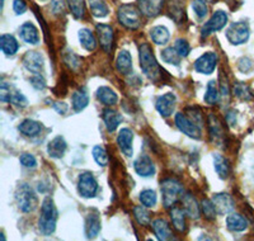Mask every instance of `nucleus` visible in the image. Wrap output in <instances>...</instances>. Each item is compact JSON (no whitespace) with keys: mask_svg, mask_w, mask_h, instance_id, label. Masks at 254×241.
Segmentation results:
<instances>
[{"mask_svg":"<svg viewBox=\"0 0 254 241\" xmlns=\"http://www.w3.org/2000/svg\"><path fill=\"white\" fill-rule=\"evenodd\" d=\"M10 97H12L10 86L6 85V83H1V86H0V101L3 103H8V102H10Z\"/></svg>","mask_w":254,"mask_h":241,"instance_id":"nucleus-51","label":"nucleus"},{"mask_svg":"<svg viewBox=\"0 0 254 241\" xmlns=\"http://www.w3.org/2000/svg\"><path fill=\"white\" fill-rule=\"evenodd\" d=\"M132 141L133 133L130 128H122L117 136V144H119L120 150L124 152L126 156H132Z\"/></svg>","mask_w":254,"mask_h":241,"instance_id":"nucleus-20","label":"nucleus"},{"mask_svg":"<svg viewBox=\"0 0 254 241\" xmlns=\"http://www.w3.org/2000/svg\"><path fill=\"white\" fill-rule=\"evenodd\" d=\"M146 208L147 207L142 206V204L133 207V216H135L136 221L139 222V225H141V226H149L151 224L150 212Z\"/></svg>","mask_w":254,"mask_h":241,"instance_id":"nucleus-36","label":"nucleus"},{"mask_svg":"<svg viewBox=\"0 0 254 241\" xmlns=\"http://www.w3.org/2000/svg\"><path fill=\"white\" fill-rule=\"evenodd\" d=\"M79 41H80V45L87 50V51H94L95 47H97V40H95L94 35L92 32L87 28H83L79 31Z\"/></svg>","mask_w":254,"mask_h":241,"instance_id":"nucleus-34","label":"nucleus"},{"mask_svg":"<svg viewBox=\"0 0 254 241\" xmlns=\"http://www.w3.org/2000/svg\"><path fill=\"white\" fill-rule=\"evenodd\" d=\"M174 122H176V126L178 127L179 131L188 137L198 140L202 136V128L198 124L194 123L186 113H177L176 117H174Z\"/></svg>","mask_w":254,"mask_h":241,"instance_id":"nucleus-7","label":"nucleus"},{"mask_svg":"<svg viewBox=\"0 0 254 241\" xmlns=\"http://www.w3.org/2000/svg\"><path fill=\"white\" fill-rule=\"evenodd\" d=\"M235 97H238L242 101H251L252 99V93L249 86L244 83H235L234 89H233Z\"/></svg>","mask_w":254,"mask_h":241,"instance_id":"nucleus-42","label":"nucleus"},{"mask_svg":"<svg viewBox=\"0 0 254 241\" xmlns=\"http://www.w3.org/2000/svg\"><path fill=\"white\" fill-rule=\"evenodd\" d=\"M150 38L155 45L162 46V45H167L169 38H171V33H169L167 27L156 26L150 29Z\"/></svg>","mask_w":254,"mask_h":241,"instance_id":"nucleus-33","label":"nucleus"},{"mask_svg":"<svg viewBox=\"0 0 254 241\" xmlns=\"http://www.w3.org/2000/svg\"><path fill=\"white\" fill-rule=\"evenodd\" d=\"M201 210H202V213L207 220H215L217 215L216 208H215L214 203L210 199H203L202 203H201Z\"/></svg>","mask_w":254,"mask_h":241,"instance_id":"nucleus-44","label":"nucleus"},{"mask_svg":"<svg viewBox=\"0 0 254 241\" xmlns=\"http://www.w3.org/2000/svg\"><path fill=\"white\" fill-rule=\"evenodd\" d=\"M217 55L216 52L208 51L206 54L201 55L196 61H194V70L199 74L210 75L215 71L217 65Z\"/></svg>","mask_w":254,"mask_h":241,"instance_id":"nucleus-10","label":"nucleus"},{"mask_svg":"<svg viewBox=\"0 0 254 241\" xmlns=\"http://www.w3.org/2000/svg\"><path fill=\"white\" fill-rule=\"evenodd\" d=\"M192 9L198 19H205L208 14V6L206 0H192Z\"/></svg>","mask_w":254,"mask_h":241,"instance_id":"nucleus-41","label":"nucleus"},{"mask_svg":"<svg viewBox=\"0 0 254 241\" xmlns=\"http://www.w3.org/2000/svg\"><path fill=\"white\" fill-rule=\"evenodd\" d=\"M3 1H4V0H1V3H3Z\"/></svg>","mask_w":254,"mask_h":241,"instance_id":"nucleus-57","label":"nucleus"},{"mask_svg":"<svg viewBox=\"0 0 254 241\" xmlns=\"http://www.w3.org/2000/svg\"><path fill=\"white\" fill-rule=\"evenodd\" d=\"M102 117H103L104 126H106L108 132L111 133H112L113 131H116L117 127H119L122 122V116L120 115L117 111H113V109L111 108L104 109L103 116H102Z\"/></svg>","mask_w":254,"mask_h":241,"instance_id":"nucleus-25","label":"nucleus"},{"mask_svg":"<svg viewBox=\"0 0 254 241\" xmlns=\"http://www.w3.org/2000/svg\"><path fill=\"white\" fill-rule=\"evenodd\" d=\"M140 14H141V12L137 10L135 6L130 5V4H125L119 9L117 18H119V22L122 26L135 31L141 26V15Z\"/></svg>","mask_w":254,"mask_h":241,"instance_id":"nucleus-5","label":"nucleus"},{"mask_svg":"<svg viewBox=\"0 0 254 241\" xmlns=\"http://www.w3.org/2000/svg\"><path fill=\"white\" fill-rule=\"evenodd\" d=\"M164 0H137V6L142 15L147 18L156 17L162 12Z\"/></svg>","mask_w":254,"mask_h":241,"instance_id":"nucleus-14","label":"nucleus"},{"mask_svg":"<svg viewBox=\"0 0 254 241\" xmlns=\"http://www.w3.org/2000/svg\"><path fill=\"white\" fill-rule=\"evenodd\" d=\"M54 108H55V111L59 115H65L67 111V104L64 103V102H56V103L54 104Z\"/></svg>","mask_w":254,"mask_h":241,"instance_id":"nucleus-54","label":"nucleus"},{"mask_svg":"<svg viewBox=\"0 0 254 241\" xmlns=\"http://www.w3.org/2000/svg\"><path fill=\"white\" fill-rule=\"evenodd\" d=\"M206 1H211V0H206Z\"/></svg>","mask_w":254,"mask_h":241,"instance_id":"nucleus-56","label":"nucleus"},{"mask_svg":"<svg viewBox=\"0 0 254 241\" xmlns=\"http://www.w3.org/2000/svg\"><path fill=\"white\" fill-rule=\"evenodd\" d=\"M163 204L165 208H172L176 206L179 199L183 197V185L179 181L174 178H165L160 183Z\"/></svg>","mask_w":254,"mask_h":241,"instance_id":"nucleus-3","label":"nucleus"},{"mask_svg":"<svg viewBox=\"0 0 254 241\" xmlns=\"http://www.w3.org/2000/svg\"><path fill=\"white\" fill-rule=\"evenodd\" d=\"M186 212L185 210L179 208V207H172L171 210V220L173 224L174 229L178 233H185L187 230V225H186Z\"/></svg>","mask_w":254,"mask_h":241,"instance_id":"nucleus-31","label":"nucleus"},{"mask_svg":"<svg viewBox=\"0 0 254 241\" xmlns=\"http://www.w3.org/2000/svg\"><path fill=\"white\" fill-rule=\"evenodd\" d=\"M182 204H183V210H185L186 215L188 216L192 220H198L201 217V207H199L198 202L194 198L193 195L190 193H186L182 197Z\"/></svg>","mask_w":254,"mask_h":241,"instance_id":"nucleus-18","label":"nucleus"},{"mask_svg":"<svg viewBox=\"0 0 254 241\" xmlns=\"http://www.w3.org/2000/svg\"><path fill=\"white\" fill-rule=\"evenodd\" d=\"M162 59L164 62L176 65V66H178L179 63H181V60H182V58L179 56V54L177 52V50L174 47H167L165 50H163Z\"/></svg>","mask_w":254,"mask_h":241,"instance_id":"nucleus-38","label":"nucleus"},{"mask_svg":"<svg viewBox=\"0 0 254 241\" xmlns=\"http://www.w3.org/2000/svg\"><path fill=\"white\" fill-rule=\"evenodd\" d=\"M23 65L32 74H40L44 67V56L37 51H28L23 56Z\"/></svg>","mask_w":254,"mask_h":241,"instance_id":"nucleus-15","label":"nucleus"},{"mask_svg":"<svg viewBox=\"0 0 254 241\" xmlns=\"http://www.w3.org/2000/svg\"><path fill=\"white\" fill-rule=\"evenodd\" d=\"M212 203L216 208L217 215H228L234 210V199L228 193H217L212 197Z\"/></svg>","mask_w":254,"mask_h":241,"instance_id":"nucleus-12","label":"nucleus"},{"mask_svg":"<svg viewBox=\"0 0 254 241\" xmlns=\"http://www.w3.org/2000/svg\"><path fill=\"white\" fill-rule=\"evenodd\" d=\"M212 159H214V168L217 175L221 179H228L231 173V167L228 159L222 156L221 154H214Z\"/></svg>","mask_w":254,"mask_h":241,"instance_id":"nucleus-28","label":"nucleus"},{"mask_svg":"<svg viewBox=\"0 0 254 241\" xmlns=\"http://www.w3.org/2000/svg\"><path fill=\"white\" fill-rule=\"evenodd\" d=\"M92 154L95 163L98 164L99 167H107L108 163H110V159H108V154L103 146H99V145L94 146Z\"/></svg>","mask_w":254,"mask_h":241,"instance_id":"nucleus-39","label":"nucleus"},{"mask_svg":"<svg viewBox=\"0 0 254 241\" xmlns=\"http://www.w3.org/2000/svg\"><path fill=\"white\" fill-rule=\"evenodd\" d=\"M19 36L24 42L29 43V45H37V43L40 42L38 29L36 28L35 24H32L31 22H26V23H23L20 26Z\"/></svg>","mask_w":254,"mask_h":241,"instance_id":"nucleus-23","label":"nucleus"},{"mask_svg":"<svg viewBox=\"0 0 254 241\" xmlns=\"http://www.w3.org/2000/svg\"><path fill=\"white\" fill-rule=\"evenodd\" d=\"M135 172L142 178H150L155 174V165L147 155H140L133 163Z\"/></svg>","mask_w":254,"mask_h":241,"instance_id":"nucleus-16","label":"nucleus"},{"mask_svg":"<svg viewBox=\"0 0 254 241\" xmlns=\"http://www.w3.org/2000/svg\"><path fill=\"white\" fill-rule=\"evenodd\" d=\"M95 95H97V99L104 106H115L119 102V95L116 94L115 90L111 89L110 86H101Z\"/></svg>","mask_w":254,"mask_h":241,"instance_id":"nucleus-29","label":"nucleus"},{"mask_svg":"<svg viewBox=\"0 0 254 241\" xmlns=\"http://www.w3.org/2000/svg\"><path fill=\"white\" fill-rule=\"evenodd\" d=\"M186 115H187L190 120H193L194 123L198 124V126L202 128L203 115H202V112H201V109L196 108V107H190V108H187V111H186Z\"/></svg>","mask_w":254,"mask_h":241,"instance_id":"nucleus-46","label":"nucleus"},{"mask_svg":"<svg viewBox=\"0 0 254 241\" xmlns=\"http://www.w3.org/2000/svg\"><path fill=\"white\" fill-rule=\"evenodd\" d=\"M249 36H251V29H249V24L247 22L231 23L226 31V38L234 46L246 43L249 40Z\"/></svg>","mask_w":254,"mask_h":241,"instance_id":"nucleus-6","label":"nucleus"},{"mask_svg":"<svg viewBox=\"0 0 254 241\" xmlns=\"http://www.w3.org/2000/svg\"><path fill=\"white\" fill-rule=\"evenodd\" d=\"M226 23H228V14H226V12H224V10H216L214 13V15L208 19V22H206L203 24L201 36L203 38L208 37L214 32L221 31L226 26Z\"/></svg>","mask_w":254,"mask_h":241,"instance_id":"nucleus-9","label":"nucleus"},{"mask_svg":"<svg viewBox=\"0 0 254 241\" xmlns=\"http://www.w3.org/2000/svg\"><path fill=\"white\" fill-rule=\"evenodd\" d=\"M13 10H14L17 15L26 13L27 10L26 1H24V0H14V3H13Z\"/></svg>","mask_w":254,"mask_h":241,"instance_id":"nucleus-52","label":"nucleus"},{"mask_svg":"<svg viewBox=\"0 0 254 241\" xmlns=\"http://www.w3.org/2000/svg\"><path fill=\"white\" fill-rule=\"evenodd\" d=\"M95 32H97V37H98V42L101 43L102 49L106 52H111L113 46V29L112 27L108 24H98L95 27Z\"/></svg>","mask_w":254,"mask_h":241,"instance_id":"nucleus-13","label":"nucleus"},{"mask_svg":"<svg viewBox=\"0 0 254 241\" xmlns=\"http://www.w3.org/2000/svg\"><path fill=\"white\" fill-rule=\"evenodd\" d=\"M88 4H89L90 12L94 17L104 18L108 15L110 9L104 0H88Z\"/></svg>","mask_w":254,"mask_h":241,"instance_id":"nucleus-35","label":"nucleus"},{"mask_svg":"<svg viewBox=\"0 0 254 241\" xmlns=\"http://www.w3.org/2000/svg\"><path fill=\"white\" fill-rule=\"evenodd\" d=\"M139 199H140V202H141L142 206L147 207V208H151V207H154L156 204L158 197H156L155 190L144 189L141 193H140Z\"/></svg>","mask_w":254,"mask_h":241,"instance_id":"nucleus-40","label":"nucleus"},{"mask_svg":"<svg viewBox=\"0 0 254 241\" xmlns=\"http://www.w3.org/2000/svg\"><path fill=\"white\" fill-rule=\"evenodd\" d=\"M64 61H65V63L69 66V69L71 70L79 69V66H80V63H81L78 55H75L72 51H67L66 54H65V56H64Z\"/></svg>","mask_w":254,"mask_h":241,"instance_id":"nucleus-47","label":"nucleus"},{"mask_svg":"<svg viewBox=\"0 0 254 241\" xmlns=\"http://www.w3.org/2000/svg\"><path fill=\"white\" fill-rule=\"evenodd\" d=\"M208 132H210V137L212 142H215L216 145H220L224 142V127H222L221 122L217 120L216 116H214L212 113L208 115Z\"/></svg>","mask_w":254,"mask_h":241,"instance_id":"nucleus-17","label":"nucleus"},{"mask_svg":"<svg viewBox=\"0 0 254 241\" xmlns=\"http://www.w3.org/2000/svg\"><path fill=\"white\" fill-rule=\"evenodd\" d=\"M176 102L177 98L173 93H167V94L160 95V97L156 99V111H158L164 118L171 117L174 112V108H176Z\"/></svg>","mask_w":254,"mask_h":241,"instance_id":"nucleus-11","label":"nucleus"},{"mask_svg":"<svg viewBox=\"0 0 254 241\" xmlns=\"http://www.w3.org/2000/svg\"><path fill=\"white\" fill-rule=\"evenodd\" d=\"M15 202L22 212L29 213L36 210L38 204L37 195L33 188L27 183H20L15 189Z\"/></svg>","mask_w":254,"mask_h":241,"instance_id":"nucleus-4","label":"nucleus"},{"mask_svg":"<svg viewBox=\"0 0 254 241\" xmlns=\"http://www.w3.org/2000/svg\"><path fill=\"white\" fill-rule=\"evenodd\" d=\"M220 99V90L216 85V81L211 80L207 84V89H206L205 94V102L207 104H216L217 101Z\"/></svg>","mask_w":254,"mask_h":241,"instance_id":"nucleus-37","label":"nucleus"},{"mask_svg":"<svg viewBox=\"0 0 254 241\" xmlns=\"http://www.w3.org/2000/svg\"><path fill=\"white\" fill-rule=\"evenodd\" d=\"M116 69L122 75L130 74L132 70V59H131L130 52L126 50L119 52L117 59H116Z\"/></svg>","mask_w":254,"mask_h":241,"instance_id":"nucleus-26","label":"nucleus"},{"mask_svg":"<svg viewBox=\"0 0 254 241\" xmlns=\"http://www.w3.org/2000/svg\"><path fill=\"white\" fill-rule=\"evenodd\" d=\"M226 227L231 233H243L248 227V221L239 213H230L226 218Z\"/></svg>","mask_w":254,"mask_h":241,"instance_id":"nucleus-27","label":"nucleus"},{"mask_svg":"<svg viewBox=\"0 0 254 241\" xmlns=\"http://www.w3.org/2000/svg\"><path fill=\"white\" fill-rule=\"evenodd\" d=\"M78 192L84 198H94L98 192V181L93 173L85 172L79 175Z\"/></svg>","mask_w":254,"mask_h":241,"instance_id":"nucleus-8","label":"nucleus"},{"mask_svg":"<svg viewBox=\"0 0 254 241\" xmlns=\"http://www.w3.org/2000/svg\"><path fill=\"white\" fill-rule=\"evenodd\" d=\"M19 163L22 167L27 168V169H36L37 168V159L35 158V155H32V154H28V152H24L22 154L19 158Z\"/></svg>","mask_w":254,"mask_h":241,"instance_id":"nucleus-45","label":"nucleus"},{"mask_svg":"<svg viewBox=\"0 0 254 241\" xmlns=\"http://www.w3.org/2000/svg\"><path fill=\"white\" fill-rule=\"evenodd\" d=\"M67 145L66 141L64 140L63 136H56L55 138H52L47 145V152L49 155L54 159H61L65 152H66Z\"/></svg>","mask_w":254,"mask_h":241,"instance_id":"nucleus-22","label":"nucleus"},{"mask_svg":"<svg viewBox=\"0 0 254 241\" xmlns=\"http://www.w3.org/2000/svg\"><path fill=\"white\" fill-rule=\"evenodd\" d=\"M0 47H1V51H3L4 55L13 56L18 52L19 43L12 35H1V37H0Z\"/></svg>","mask_w":254,"mask_h":241,"instance_id":"nucleus-32","label":"nucleus"},{"mask_svg":"<svg viewBox=\"0 0 254 241\" xmlns=\"http://www.w3.org/2000/svg\"><path fill=\"white\" fill-rule=\"evenodd\" d=\"M139 58H140V67L146 78L153 81H159L162 79V69L156 62L155 56L153 54V50L149 43H142L139 47Z\"/></svg>","mask_w":254,"mask_h":241,"instance_id":"nucleus-1","label":"nucleus"},{"mask_svg":"<svg viewBox=\"0 0 254 241\" xmlns=\"http://www.w3.org/2000/svg\"><path fill=\"white\" fill-rule=\"evenodd\" d=\"M235 112H229L228 115H226V122H228L230 126H234L235 124V120H237V118H235Z\"/></svg>","mask_w":254,"mask_h":241,"instance_id":"nucleus-55","label":"nucleus"},{"mask_svg":"<svg viewBox=\"0 0 254 241\" xmlns=\"http://www.w3.org/2000/svg\"><path fill=\"white\" fill-rule=\"evenodd\" d=\"M88 104H89V94L84 88L72 93L71 106L75 112H81L83 109L87 108Z\"/></svg>","mask_w":254,"mask_h":241,"instance_id":"nucleus-30","label":"nucleus"},{"mask_svg":"<svg viewBox=\"0 0 254 241\" xmlns=\"http://www.w3.org/2000/svg\"><path fill=\"white\" fill-rule=\"evenodd\" d=\"M66 1L74 17L78 18V19L84 17V13H85V9H84V0H66Z\"/></svg>","mask_w":254,"mask_h":241,"instance_id":"nucleus-43","label":"nucleus"},{"mask_svg":"<svg viewBox=\"0 0 254 241\" xmlns=\"http://www.w3.org/2000/svg\"><path fill=\"white\" fill-rule=\"evenodd\" d=\"M58 222V210L51 198H45L41 206V216L38 220V230L45 236H50L55 233Z\"/></svg>","mask_w":254,"mask_h":241,"instance_id":"nucleus-2","label":"nucleus"},{"mask_svg":"<svg viewBox=\"0 0 254 241\" xmlns=\"http://www.w3.org/2000/svg\"><path fill=\"white\" fill-rule=\"evenodd\" d=\"M18 129H19V132L22 135L27 136V137H37V136L42 133L44 126L40 122H37V120H24L23 122H20Z\"/></svg>","mask_w":254,"mask_h":241,"instance_id":"nucleus-24","label":"nucleus"},{"mask_svg":"<svg viewBox=\"0 0 254 241\" xmlns=\"http://www.w3.org/2000/svg\"><path fill=\"white\" fill-rule=\"evenodd\" d=\"M174 49L177 50V52L179 54L181 58H187L190 52V43L186 40H177L176 43H174Z\"/></svg>","mask_w":254,"mask_h":241,"instance_id":"nucleus-48","label":"nucleus"},{"mask_svg":"<svg viewBox=\"0 0 254 241\" xmlns=\"http://www.w3.org/2000/svg\"><path fill=\"white\" fill-rule=\"evenodd\" d=\"M102 224L101 217H99L98 212H92L87 216L85 220V235L88 239H94L95 236H98L101 233Z\"/></svg>","mask_w":254,"mask_h":241,"instance_id":"nucleus-21","label":"nucleus"},{"mask_svg":"<svg viewBox=\"0 0 254 241\" xmlns=\"http://www.w3.org/2000/svg\"><path fill=\"white\" fill-rule=\"evenodd\" d=\"M253 67V62H252L251 59L244 58L239 61V70L243 72H248L249 70Z\"/></svg>","mask_w":254,"mask_h":241,"instance_id":"nucleus-53","label":"nucleus"},{"mask_svg":"<svg viewBox=\"0 0 254 241\" xmlns=\"http://www.w3.org/2000/svg\"><path fill=\"white\" fill-rule=\"evenodd\" d=\"M31 85L37 90H44L46 88V80L44 76H41L40 74H35L31 78Z\"/></svg>","mask_w":254,"mask_h":241,"instance_id":"nucleus-50","label":"nucleus"},{"mask_svg":"<svg viewBox=\"0 0 254 241\" xmlns=\"http://www.w3.org/2000/svg\"><path fill=\"white\" fill-rule=\"evenodd\" d=\"M10 103H12L14 107H17V108H24V107L28 106V101H27V98L19 92L12 93V97H10Z\"/></svg>","mask_w":254,"mask_h":241,"instance_id":"nucleus-49","label":"nucleus"},{"mask_svg":"<svg viewBox=\"0 0 254 241\" xmlns=\"http://www.w3.org/2000/svg\"><path fill=\"white\" fill-rule=\"evenodd\" d=\"M151 229L158 240H172L173 239V231L171 229V225L168 224L164 218L154 220L151 222Z\"/></svg>","mask_w":254,"mask_h":241,"instance_id":"nucleus-19","label":"nucleus"}]
</instances>
